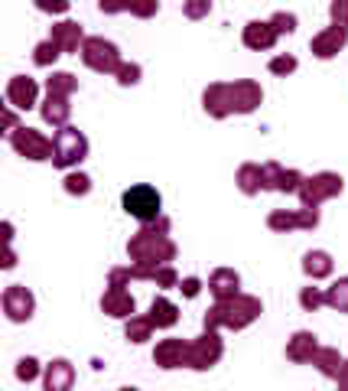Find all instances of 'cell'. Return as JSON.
Returning <instances> with one entry per match:
<instances>
[{"mask_svg":"<svg viewBox=\"0 0 348 391\" xmlns=\"http://www.w3.org/2000/svg\"><path fill=\"white\" fill-rule=\"evenodd\" d=\"M335 382H339L342 388H348V362H345V366H342V372H339V378H335Z\"/></svg>","mask_w":348,"mask_h":391,"instance_id":"42","label":"cell"},{"mask_svg":"<svg viewBox=\"0 0 348 391\" xmlns=\"http://www.w3.org/2000/svg\"><path fill=\"white\" fill-rule=\"evenodd\" d=\"M124 209H128L134 219L150 222L160 215V193L153 186H134L124 193Z\"/></svg>","mask_w":348,"mask_h":391,"instance_id":"3","label":"cell"},{"mask_svg":"<svg viewBox=\"0 0 348 391\" xmlns=\"http://www.w3.org/2000/svg\"><path fill=\"white\" fill-rule=\"evenodd\" d=\"M104 310H108L111 316H134V297H130V294H124V290L118 287V284H114V287H111V294L108 297H104Z\"/></svg>","mask_w":348,"mask_h":391,"instance_id":"16","label":"cell"},{"mask_svg":"<svg viewBox=\"0 0 348 391\" xmlns=\"http://www.w3.org/2000/svg\"><path fill=\"white\" fill-rule=\"evenodd\" d=\"M17 378H23V382H30V378H36V359H20Z\"/></svg>","mask_w":348,"mask_h":391,"instance_id":"37","label":"cell"},{"mask_svg":"<svg viewBox=\"0 0 348 391\" xmlns=\"http://www.w3.org/2000/svg\"><path fill=\"white\" fill-rule=\"evenodd\" d=\"M273 40H277V30L271 23H247L244 30V43L251 49H271Z\"/></svg>","mask_w":348,"mask_h":391,"instance_id":"15","label":"cell"},{"mask_svg":"<svg viewBox=\"0 0 348 391\" xmlns=\"http://www.w3.org/2000/svg\"><path fill=\"white\" fill-rule=\"evenodd\" d=\"M212 10V0H189L186 4V17H202Z\"/></svg>","mask_w":348,"mask_h":391,"instance_id":"36","label":"cell"},{"mask_svg":"<svg viewBox=\"0 0 348 391\" xmlns=\"http://www.w3.org/2000/svg\"><path fill=\"white\" fill-rule=\"evenodd\" d=\"M313 366H319V368H323V375H329V378H339L342 359H339V352H335V349H319V352H316V359H313Z\"/></svg>","mask_w":348,"mask_h":391,"instance_id":"20","label":"cell"},{"mask_svg":"<svg viewBox=\"0 0 348 391\" xmlns=\"http://www.w3.org/2000/svg\"><path fill=\"white\" fill-rule=\"evenodd\" d=\"M189 356V349L182 346L179 339H166V342H160L156 346V366H163V368H176V366H182V359Z\"/></svg>","mask_w":348,"mask_h":391,"instance_id":"14","label":"cell"},{"mask_svg":"<svg viewBox=\"0 0 348 391\" xmlns=\"http://www.w3.org/2000/svg\"><path fill=\"white\" fill-rule=\"evenodd\" d=\"M212 290H215V297H218V300L238 297V274H235V271H215Z\"/></svg>","mask_w":348,"mask_h":391,"instance_id":"17","label":"cell"},{"mask_svg":"<svg viewBox=\"0 0 348 391\" xmlns=\"http://www.w3.org/2000/svg\"><path fill=\"white\" fill-rule=\"evenodd\" d=\"M43 118L52 121V124H66L68 104H66V98H62V95H49V102H46V108H43Z\"/></svg>","mask_w":348,"mask_h":391,"instance_id":"24","label":"cell"},{"mask_svg":"<svg viewBox=\"0 0 348 391\" xmlns=\"http://www.w3.org/2000/svg\"><path fill=\"white\" fill-rule=\"evenodd\" d=\"M299 303H303V310H319V306L325 303V294H319L316 287H306L303 294H299Z\"/></svg>","mask_w":348,"mask_h":391,"instance_id":"28","label":"cell"},{"mask_svg":"<svg viewBox=\"0 0 348 391\" xmlns=\"http://www.w3.org/2000/svg\"><path fill=\"white\" fill-rule=\"evenodd\" d=\"M52 147H56L52 150V163L56 167H72V163H78L88 153V140L72 128H62L56 134V140H52Z\"/></svg>","mask_w":348,"mask_h":391,"instance_id":"2","label":"cell"},{"mask_svg":"<svg viewBox=\"0 0 348 391\" xmlns=\"http://www.w3.org/2000/svg\"><path fill=\"white\" fill-rule=\"evenodd\" d=\"M137 76H140V68H137V66H124V68H120V85H134Z\"/></svg>","mask_w":348,"mask_h":391,"instance_id":"39","label":"cell"},{"mask_svg":"<svg viewBox=\"0 0 348 391\" xmlns=\"http://www.w3.org/2000/svg\"><path fill=\"white\" fill-rule=\"evenodd\" d=\"M130 251H134L140 261H150V264H160V258H173V245H170V241L156 239V245H153V231H140V239L130 245Z\"/></svg>","mask_w":348,"mask_h":391,"instance_id":"10","label":"cell"},{"mask_svg":"<svg viewBox=\"0 0 348 391\" xmlns=\"http://www.w3.org/2000/svg\"><path fill=\"white\" fill-rule=\"evenodd\" d=\"M4 310H7V316L17 320V323L30 320V316H33V297H30V290L13 284V287L4 294Z\"/></svg>","mask_w":348,"mask_h":391,"instance_id":"8","label":"cell"},{"mask_svg":"<svg viewBox=\"0 0 348 391\" xmlns=\"http://www.w3.org/2000/svg\"><path fill=\"white\" fill-rule=\"evenodd\" d=\"M325 303H329V306H335L339 313H348V277L335 281L329 290H325Z\"/></svg>","mask_w":348,"mask_h":391,"instance_id":"23","label":"cell"},{"mask_svg":"<svg viewBox=\"0 0 348 391\" xmlns=\"http://www.w3.org/2000/svg\"><path fill=\"white\" fill-rule=\"evenodd\" d=\"M75 88V78L68 76V72H59V76L49 78V95H68Z\"/></svg>","mask_w":348,"mask_h":391,"instance_id":"27","label":"cell"},{"mask_svg":"<svg viewBox=\"0 0 348 391\" xmlns=\"http://www.w3.org/2000/svg\"><path fill=\"white\" fill-rule=\"evenodd\" d=\"M345 43H348V30L335 23V26H329V30H323L319 36H313V52L319 59H332Z\"/></svg>","mask_w":348,"mask_h":391,"instance_id":"9","label":"cell"},{"mask_svg":"<svg viewBox=\"0 0 348 391\" xmlns=\"http://www.w3.org/2000/svg\"><path fill=\"white\" fill-rule=\"evenodd\" d=\"M182 290H186V297H196V294H199V281H196V277H189V281L182 284Z\"/></svg>","mask_w":348,"mask_h":391,"instance_id":"41","label":"cell"},{"mask_svg":"<svg viewBox=\"0 0 348 391\" xmlns=\"http://www.w3.org/2000/svg\"><path fill=\"white\" fill-rule=\"evenodd\" d=\"M293 68H297V59H293V56H280V59L271 62V72H277V76H287Z\"/></svg>","mask_w":348,"mask_h":391,"instance_id":"35","label":"cell"},{"mask_svg":"<svg viewBox=\"0 0 348 391\" xmlns=\"http://www.w3.org/2000/svg\"><path fill=\"white\" fill-rule=\"evenodd\" d=\"M7 102L13 104V108H33L36 104V82L26 76H17L7 85Z\"/></svg>","mask_w":348,"mask_h":391,"instance_id":"12","label":"cell"},{"mask_svg":"<svg viewBox=\"0 0 348 391\" xmlns=\"http://www.w3.org/2000/svg\"><path fill=\"white\" fill-rule=\"evenodd\" d=\"M299 212H273L271 215V229H297Z\"/></svg>","mask_w":348,"mask_h":391,"instance_id":"29","label":"cell"},{"mask_svg":"<svg viewBox=\"0 0 348 391\" xmlns=\"http://www.w3.org/2000/svg\"><path fill=\"white\" fill-rule=\"evenodd\" d=\"M120 7H128V0H101V10H120Z\"/></svg>","mask_w":348,"mask_h":391,"instance_id":"40","label":"cell"},{"mask_svg":"<svg viewBox=\"0 0 348 391\" xmlns=\"http://www.w3.org/2000/svg\"><path fill=\"white\" fill-rule=\"evenodd\" d=\"M66 189H68V193H78V196H85L92 186H88V176H82V173H72V176L66 179Z\"/></svg>","mask_w":348,"mask_h":391,"instance_id":"32","label":"cell"},{"mask_svg":"<svg viewBox=\"0 0 348 391\" xmlns=\"http://www.w3.org/2000/svg\"><path fill=\"white\" fill-rule=\"evenodd\" d=\"M316 352H319V346H316L313 332H297V336L290 339V346H287V356L293 359V362H313Z\"/></svg>","mask_w":348,"mask_h":391,"instance_id":"13","label":"cell"},{"mask_svg":"<svg viewBox=\"0 0 348 391\" xmlns=\"http://www.w3.org/2000/svg\"><path fill=\"white\" fill-rule=\"evenodd\" d=\"M46 385H49V391L68 388V385H72V366H68V362H52L49 375H46Z\"/></svg>","mask_w":348,"mask_h":391,"instance_id":"21","label":"cell"},{"mask_svg":"<svg viewBox=\"0 0 348 391\" xmlns=\"http://www.w3.org/2000/svg\"><path fill=\"white\" fill-rule=\"evenodd\" d=\"M257 186H263V170L261 167H244L241 170V189L244 193H257Z\"/></svg>","mask_w":348,"mask_h":391,"instance_id":"25","label":"cell"},{"mask_svg":"<svg viewBox=\"0 0 348 391\" xmlns=\"http://www.w3.org/2000/svg\"><path fill=\"white\" fill-rule=\"evenodd\" d=\"M257 313H261V303H257V300H251V297H244V300H235V303L215 306L212 316H209V323H228V326H235V330H238V326L251 323Z\"/></svg>","mask_w":348,"mask_h":391,"instance_id":"4","label":"cell"},{"mask_svg":"<svg viewBox=\"0 0 348 391\" xmlns=\"http://www.w3.org/2000/svg\"><path fill=\"white\" fill-rule=\"evenodd\" d=\"M332 20L348 30V0H332Z\"/></svg>","mask_w":348,"mask_h":391,"instance_id":"33","label":"cell"},{"mask_svg":"<svg viewBox=\"0 0 348 391\" xmlns=\"http://www.w3.org/2000/svg\"><path fill=\"white\" fill-rule=\"evenodd\" d=\"M52 40L62 46L66 52L78 49V40H82V30H78V23H59L56 30H52Z\"/></svg>","mask_w":348,"mask_h":391,"instance_id":"19","label":"cell"},{"mask_svg":"<svg viewBox=\"0 0 348 391\" xmlns=\"http://www.w3.org/2000/svg\"><path fill=\"white\" fill-rule=\"evenodd\" d=\"M10 144L17 147L23 157H30V160H46L56 147L46 140V137H39L36 131H30V128H23V131H17V134L10 137Z\"/></svg>","mask_w":348,"mask_h":391,"instance_id":"7","label":"cell"},{"mask_svg":"<svg viewBox=\"0 0 348 391\" xmlns=\"http://www.w3.org/2000/svg\"><path fill=\"white\" fill-rule=\"evenodd\" d=\"M271 26L277 30V36H280V33H293V30H297V17H293V13H277V17L271 20Z\"/></svg>","mask_w":348,"mask_h":391,"instance_id":"31","label":"cell"},{"mask_svg":"<svg viewBox=\"0 0 348 391\" xmlns=\"http://www.w3.org/2000/svg\"><path fill=\"white\" fill-rule=\"evenodd\" d=\"M36 7L46 13H62V10H68V0H36Z\"/></svg>","mask_w":348,"mask_h":391,"instance_id":"38","label":"cell"},{"mask_svg":"<svg viewBox=\"0 0 348 391\" xmlns=\"http://www.w3.org/2000/svg\"><path fill=\"white\" fill-rule=\"evenodd\" d=\"M303 271L309 274V277H329L332 274V258L325 255V251H309V255L303 258Z\"/></svg>","mask_w":348,"mask_h":391,"instance_id":"18","label":"cell"},{"mask_svg":"<svg viewBox=\"0 0 348 391\" xmlns=\"http://www.w3.org/2000/svg\"><path fill=\"white\" fill-rule=\"evenodd\" d=\"M150 323H156V326H173V323H176V306H173L170 300H153V306H150Z\"/></svg>","mask_w":348,"mask_h":391,"instance_id":"22","label":"cell"},{"mask_svg":"<svg viewBox=\"0 0 348 391\" xmlns=\"http://www.w3.org/2000/svg\"><path fill=\"white\" fill-rule=\"evenodd\" d=\"M128 10L140 13V17H150V13H156V0H128Z\"/></svg>","mask_w":348,"mask_h":391,"instance_id":"34","label":"cell"},{"mask_svg":"<svg viewBox=\"0 0 348 391\" xmlns=\"http://www.w3.org/2000/svg\"><path fill=\"white\" fill-rule=\"evenodd\" d=\"M59 49L62 46L56 43V40H46V43H39L36 46V66H49V62H56V56H59Z\"/></svg>","mask_w":348,"mask_h":391,"instance_id":"26","label":"cell"},{"mask_svg":"<svg viewBox=\"0 0 348 391\" xmlns=\"http://www.w3.org/2000/svg\"><path fill=\"white\" fill-rule=\"evenodd\" d=\"M147 336H150V323H147V320H134V316H130V323H128V339L144 342Z\"/></svg>","mask_w":348,"mask_h":391,"instance_id":"30","label":"cell"},{"mask_svg":"<svg viewBox=\"0 0 348 391\" xmlns=\"http://www.w3.org/2000/svg\"><path fill=\"white\" fill-rule=\"evenodd\" d=\"M218 356H221V342H218V336H202V339H199L196 346L189 349V362H192V368H209Z\"/></svg>","mask_w":348,"mask_h":391,"instance_id":"11","label":"cell"},{"mask_svg":"<svg viewBox=\"0 0 348 391\" xmlns=\"http://www.w3.org/2000/svg\"><path fill=\"white\" fill-rule=\"evenodd\" d=\"M221 104H228V111H251L261 104V88L254 82H238V85H215L212 92H205V108L215 114H225Z\"/></svg>","mask_w":348,"mask_h":391,"instance_id":"1","label":"cell"},{"mask_svg":"<svg viewBox=\"0 0 348 391\" xmlns=\"http://www.w3.org/2000/svg\"><path fill=\"white\" fill-rule=\"evenodd\" d=\"M82 59L94 68V72H114L118 68V49L104 40H88L85 43V52H82Z\"/></svg>","mask_w":348,"mask_h":391,"instance_id":"6","label":"cell"},{"mask_svg":"<svg viewBox=\"0 0 348 391\" xmlns=\"http://www.w3.org/2000/svg\"><path fill=\"white\" fill-rule=\"evenodd\" d=\"M342 193V176L335 173H319V176L306 179L299 186V196H303V205H319L323 199H332V196Z\"/></svg>","mask_w":348,"mask_h":391,"instance_id":"5","label":"cell"}]
</instances>
